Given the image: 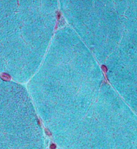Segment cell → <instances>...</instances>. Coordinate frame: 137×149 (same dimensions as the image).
Here are the masks:
<instances>
[{"instance_id": "obj_3", "label": "cell", "mask_w": 137, "mask_h": 149, "mask_svg": "<svg viewBox=\"0 0 137 149\" xmlns=\"http://www.w3.org/2000/svg\"><path fill=\"white\" fill-rule=\"evenodd\" d=\"M1 78L4 81H9L11 80V77L10 75L6 73H2L1 75Z\"/></svg>"}, {"instance_id": "obj_2", "label": "cell", "mask_w": 137, "mask_h": 149, "mask_svg": "<svg viewBox=\"0 0 137 149\" xmlns=\"http://www.w3.org/2000/svg\"><path fill=\"white\" fill-rule=\"evenodd\" d=\"M59 0H0V57L44 51L55 29Z\"/></svg>"}, {"instance_id": "obj_1", "label": "cell", "mask_w": 137, "mask_h": 149, "mask_svg": "<svg viewBox=\"0 0 137 149\" xmlns=\"http://www.w3.org/2000/svg\"><path fill=\"white\" fill-rule=\"evenodd\" d=\"M59 11L108 69L137 68V0H59Z\"/></svg>"}]
</instances>
